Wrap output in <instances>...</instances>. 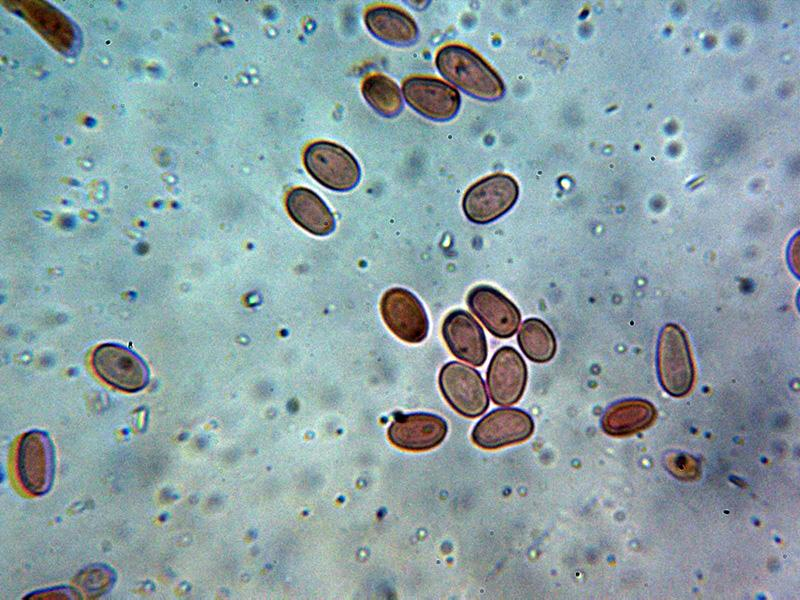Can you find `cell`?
Instances as JSON below:
<instances>
[{
	"label": "cell",
	"instance_id": "cell-16",
	"mask_svg": "<svg viewBox=\"0 0 800 600\" xmlns=\"http://www.w3.org/2000/svg\"><path fill=\"white\" fill-rule=\"evenodd\" d=\"M364 21L374 37L390 45H410L418 37L413 18L396 7L372 6L366 11Z\"/></svg>",
	"mask_w": 800,
	"mask_h": 600
},
{
	"label": "cell",
	"instance_id": "cell-5",
	"mask_svg": "<svg viewBox=\"0 0 800 600\" xmlns=\"http://www.w3.org/2000/svg\"><path fill=\"white\" fill-rule=\"evenodd\" d=\"M519 187L507 174L496 173L474 183L464 194L462 208L473 223H490L507 213L516 203Z\"/></svg>",
	"mask_w": 800,
	"mask_h": 600
},
{
	"label": "cell",
	"instance_id": "cell-18",
	"mask_svg": "<svg viewBox=\"0 0 800 600\" xmlns=\"http://www.w3.org/2000/svg\"><path fill=\"white\" fill-rule=\"evenodd\" d=\"M523 354L532 362H549L556 353L557 342L550 327L541 319H526L517 335Z\"/></svg>",
	"mask_w": 800,
	"mask_h": 600
},
{
	"label": "cell",
	"instance_id": "cell-7",
	"mask_svg": "<svg viewBox=\"0 0 800 600\" xmlns=\"http://www.w3.org/2000/svg\"><path fill=\"white\" fill-rule=\"evenodd\" d=\"M92 365L101 379L125 392L140 391L149 383L150 372L145 361L117 343L98 346L92 355Z\"/></svg>",
	"mask_w": 800,
	"mask_h": 600
},
{
	"label": "cell",
	"instance_id": "cell-6",
	"mask_svg": "<svg viewBox=\"0 0 800 600\" xmlns=\"http://www.w3.org/2000/svg\"><path fill=\"white\" fill-rule=\"evenodd\" d=\"M438 383L447 403L466 418L481 416L489 407V397L480 373L457 361L446 363Z\"/></svg>",
	"mask_w": 800,
	"mask_h": 600
},
{
	"label": "cell",
	"instance_id": "cell-4",
	"mask_svg": "<svg viewBox=\"0 0 800 600\" xmlns=\"http://www.w3.org/2000/svg\"><path fill=\"white\" fill-rule=\"evenodd\" d=\"M657 369L662 387L672 396L687 394L694 381V367L687 338L675 324L662 329L657 347Z\"/></svg>",
	"mask_w": 800,
	"mask_h": 600
},
{
	"label": "cell",
	"instance_id": "cell-12",
	"mask_svg": "<svg viewBox=\"0 0 800 600\" xmlns=\"http://www.w3.org/2000/svg\"><path fill=\"white\" fill-rule=\"evenodd\" d=\"M467 305L493 336L507 339L517 332L521 313L499 290L488 285L476 286L467 295Z\"/></svg>",
	"mask_w": 800,
	"mask_h": 600
},
{
	"label": "cell",
	"instance_id": "cell-9",
	"mask_svg": "<svg viewBox=\"0 0 800 600\" xmlns=\"http://www.w3.org/2000/svg\"><path fill=\"white\" fill-rule=\"evenodd\" d=\"M534 422L525 411L517 408L495 409L475 425L471 438L480 448L499 449L521 443L533 434Z\"/></svg>",
	"mask_w": 800,
	"mask_h": 600
},
{
	"label": "cell",
	"instance_id": "cell-2",
	"mask_svg": "<svg viewBox=\"0 0 800 600\" xmlns=\"http://www.w3.org/2000/svg\"><path fill=\"white\" fill-rule=\"evenodd\" d=\"M16 471L28 493L41 496L51 490L56 474V450L46 431L32 429L23 434L16 451Z\"/></svg>",
	"mask_w": 800,
	"mask_h": 600
},
{
	"label": "cell",
	"instance_id": "cell-13",
	"mask_svg": "<svg viewBox=\"0 0 800 600\" xmlns=\"http://www.w3.org/2000/svg\"><path fill=\"white\" fill-rule=\"evenodd\" d=\"M447 423L438 415L416 412L397 415L388 428V437L407 451H426L438 446L447 434Z\"/></svg>",
	"mask_w": 800,
	"mask_h": 600
},
{
	"label": "cell",
	"instance_id": "cell-14",
	"mask_svg": "<svg viewBox=\"0 0 800 600\" xmlns=\"http://www.w3.org/2000/svg\"><path fill=\"white\" fill-rule=\"evenodd\" d=\"M442 336L450 352L458 359L482 366L488 354L483 328L467 311L450 312L442 324Z\"/></svg>",
	"mask_w": 800,
	"mask_h": 600
},
{
	"label": "cell",
	"instance_id": "cell-15",
	"mask_svg": "<svg viewBox=\"0 0 800 600\" xmlns=\"http://www.w3.org/2000/svg\"><path fill=\"white\" fill-rule=\"evenodd\" d=\"M288 214L295 223L316 236H326L335 229V219L326 203L312 190L296 187L285 199Z\"/></svg>",
	"mask_w": 800,
	"mask_h": 600
},
{
	"label": "cell",
	"instance_id": "cell-3",
	"mask_svg": "<svg viewBox=\"0 0 800 600\" xmlns=\"http://www.w3.org/2000/svg\"><path fill=\"white\" fill-rule=\"evenodd\" d=\"M304 164L317 182L335 191L353 189L361 176L354 156L344 147L328 141L309 144L304 152Z\"/></svg>",
	"mask_w": 800,
	"mask_h": 600
},
{
	"label": "cell",
	"instance_id": "cell-8",
	"mask_svg": "<svg viewBox=\"0 0 800 600\" xmlns=\"http://www.w3.org/2000/svg\"><path fill=\"white\" fill-rule=\"evenodd\" d=\"M382 318L402 341L420 343L428 335L429 321L420 300L409 290L396 287L385 292L381 299Z\"/></svg>",
	"mask_w": 800,
	"mask_h": 600
},
{
	"label": "cell",
	"instance_id": "cell-21",
	"mask_svg": "<svg viewBox=\"0 0 800 600\" xmlns=\"http://www.w3.org/2000/svg\"><path fill=\"white\" fill-rule=\"evenodd\" d=\"M696 470V462L689 457L680 456L673 461L672 471L678 477H694Z\"/></svg>",
	"mask_w": 800,
	"mask_h": 600
},
{
	"label": "cell",
	"instance_id": "cell-11",
	"mask_svg": "<svg viewBox=\"0 0 800 600\" xmlns=\"http://www.w3.org/2000/svg\"><path fill=\"white\" fill-rule=\"evenodd\" d=\"M486 381L495 404L510 406L517 403L527 383V366L523 357L511 346L499 348L487 368Z\"/></svg>",
	"mask_w": 800,
	"mask_h": 600
},
{
	"label": "cell",
	"instance_id": "cell-19",
	"mask_svg": "<svg viewBox=\"0 0 800 600\" xmlns=\"http://www.w3.org/2000/svg\"><path fill=\"white\" fill-rule=\"evenodd\" d=\"M362 94L367 103L384 117L400 113L403 101L398 85L382 74L367 76L362 83Z\"/></svg>",
	"mask_w": 800,
	"mask_h": 600
},
{
	"label": "cell",
	"instance_id": "cell-17",
	"mask_svg": "<svg viewBox=\"0 0 800 600\" xmlns=\"http://www.w3.org/2000/svg\"><path fill=\"white\" fill-rule=\"evenodd\" d=\"M655 416L654 407L643 400H626L611 405L601 421L603 430L613 436L628 435L646 428Z\"/></svg>",
	"mask_w": 800,
	"mask_h": 600
},
{
	"label": "cell",
	"instance_id": "cell-10",
	"mask_svg": "<svg viewBox=\"0 0 800 600\" xmlns=\"http://www.w3.org/2000/svg\"><path fill=\"white\" fill-rule=\"evenodd\" d=\"M402 92L406 102L415 111L432 120H449L460 107L459 92L437 78L409 77L403 83Z\"/></svg>",
	"mask_w": 800,
	"mask_h": 600
},
{
	"label": "cell",
	"instance_id": "cell-20",
	"mask_svg": "<svg viewBox=\"0 0 800 600\" xmlns=\"http://www.w3.org/2000/svg\"><path fill=\"white\" fill-rule=\"evenodd\" d=\"M115 572L106 565H96L79 573L77 583L89 594L99 596L109 590L115 581Z\"/></svg>",
	"mask_w": 800,
	"mask_h": 600
},
{
	"label": "cell",
	"instance_id": "cell-1",
	"mask_svg": "<svg viewBox=\"0 0 800 600\" xmlns=\"http://www.w3.org/2000/svg\"><path fill=\"white\" fill-rule=\"evenodd\" d=\"M439 72L467 94L485 101L500 99L503 81L476 52L458 44L443 46L435 58Z\"/></svg>",
	"mask_w": 800,
	"mask_h": 600
}]
</instances>
